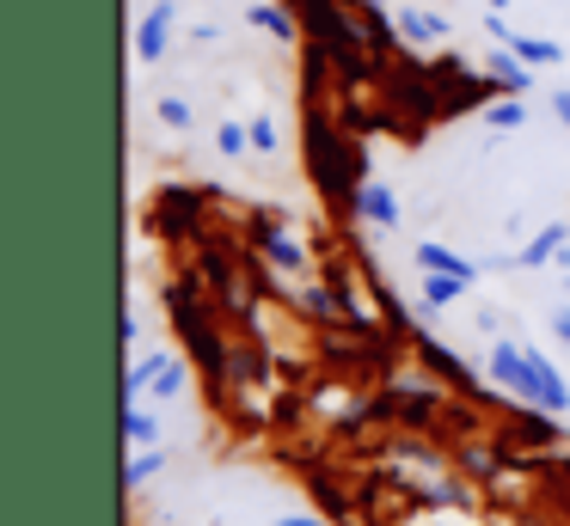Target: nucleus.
<instances>
[{"label": "nucleus", "mask_w": 570, "mask_h": 526, "mask_svg": "<svg viewBox=\"0 0 570 526\" xmlns=\"http://www.w3.org/2000/svg\"><path fill=\"white\" fill-rule=\"evenodd\" d=\"M166 306H173V325H178V337H185V349L203 361V374L222 379L234 349L215 337V318H209V306H203V294L190 288V281H178V288H166Z\"/></svg>", "instance_id": "obj_2"}, {"label": "nucleus", "mask_w": 570, "mask_h": 526, "mask_svg": "<svg viewBox=\"0 0 570 526\" xmlns=\"http://www.w3.org/2000/svg\"><path fill=\"white\" fill-rule=\"evenodd\" d=\"M160 374H166V355H141V361H129V374H124V398L136 404V398H141V391H148Z\"/></svg>", "instance_id": "obj_17"}, {"label": "nucleus", "mask_w": 570, "mask_h": 526, "mask_svg": "<svg viewBox=\"0 0 570 526\" xmlns=\"http://www.w3.org/2000/svg\"><path fill=\"white\" fill-rule=\"evenodd\" d=\"M307 171L337 208H362V159H356V141L325 117L320 105H307Z\"/></svg>", "instance_id": "obj_1"}, {"label": "nucleus", "mask_w": 570, "mask_h": 526, "mask_svg": "<svg viewBox=\"0 0 570 526\" xmlns=\"http://www.w3.org/2000/svg\"><path fill=\"white\" fill-rule=\"evenodd\" d=\"M491 379L533 404V374H528V355H521L515 343H497V349H491Z\"/></svg>", "instance_id": "obj_4"}, {"label": "nucleus", "mask_w": 570, "mask_h": 526, "mask_svg": "<svg viewBox=\"0 0 570 526\" xmlns=\"http://www.w3.org/2000/svg\"><path fill=\"white\" fill-rule=\"evenodd\" d=\"M374 410H381V416H405V423H430V416H435V398H430V391H386Z\"/></svg>", "instance_id": "obj_10"}, {"label": "nucleus", "mask_w": 570, "mask_h": 526, "mask_svg": "<svg viewBox=\"0 0 570 526\" xmlns=\"http://www.w3.org/2000/svg\"><path fill=\"white\" fill-rule=\"evenodd\" d=\"M124 435H129V447H154V440H160V423H154L141 404H129V410H124Z\"/></svg>", "instance_id": "obj_19"}, {"label": "nucleus", "mask_w": 570, "mask_h": 526, "mask_svg": "<svg viewBox=\"0 0 570 526\" xmlns=\"http://www.w3.org/2000/svg\"><path fill=\"white\" fill-rule=\"evenodd\" d=\"M276 526H325V520H313V514H283Z\"/></svg>", "instance_id": "obj_28"}, {"label": "nucleus", "mask_w": 570, "mask_h": 526, "mask_svg": "<svg viewBox=\"0 0 570 526\" xmlns=\"http://www.w3.org/2000/svg\"><path fill=\"white\" fill-rule=\"evenodd\" d=\"M417 355H423V361H430V367H435V374H448V379H454V386H472V374H466V367H460V361H454V349H442V343H430V337H417Z\"/></svg>", "instance_id": "obj_18"}, {"label": "nucleus", "mask_w": 570, "mask_h": 526, "mask_svg": "<svg viewBox=\"0 0 570 526\" xmlns=\"http://www.w3.org/2000/svg\"><path fill=\"white\" fill-rule=\"evenodd\" d=\"M484 80H497V92H528L533 68L515 56L509 43H491V61H484Z\"/></svg>", "instance_id": "obj_6"}, {"label": "nucleus", "mask_w": 570, "mask_h": 526, "mask_svg": "<svg viewBox=\"0 0 570 526\" xmlns=\"http://www.w3.org/2000/svg\"><path fill=\"white\" fill-rule=\"evenodd\" d=\"M362 7H381V12H386V7H393V0H362Z\"/></svg>", "instance_id": "obj_29"}, {"label": "nucleus", "mask_w": 570, "mask_h": 526, "mask_svg": "<svg viewBox=\"0 0 570 526\" xmlns=\"http://www.w3.org/2000/svg\"><path fill=\"white\" fill-rule=\"evenodd\" d=\"M154 117H160L166 129H190V105H185V98H178V92H166L160 105H154Z\"/></svg>", "instance_id": "obj_21"}, {"label": "nucleus", "mask_w": 570, "mask_h": 526, "mask_svg": "<svg viewBox=\"0 0 570 526\" xmlns=\"http://www.w3.org/2000/svg\"><path fill=\"white\" fill-rule=\"evenodd\" d=\"M154 472H160V453H136V459L124 465V484H129V489H141Z\"/></svg>", "instance_id": "obj_22"}, {"label": "nucleus", "mask_w": 570, "mask_h": 526, "mask_svg": "<svg viewBox=\"0 0 570 526\" xmlns=\"http://www.w3.org/2000/svg\"><path fill=\"white\" fill-rule=\"evenodd\" d=\"M173 7H178V0H160V7H154L148 19L136 24V56H141V61H160V56H166V31H173Z\"/></svg>", "instance_id": "obj_7"}, {"label": "nucleus", "mask_w": 570, "mask_h": 526, "mask_svg": "<svg viewBox=\"0 0 570 526\" xmlns=\"http://www.w3.org/2000/svg\"><path fill=\"white\" fill-rule=\"evenodd\" d=\"M484 122H491V129H521L528 110H521L515 98H497V105H484Z\"/></svg>", "instance_id": "obj_20"}, {"label": "nucleus", "mask_w": 570, "mask_h": 526, "mask_svg": "<svg viewBox=\"0 0 570 526\" xmlns=\"http://www.w3.org/2000/svg\"><path fill=\"white\" fill-rule=\"evenodd\" d=\"M252 239L264 245V257H271L276 269H301V264H307V257H301V245L288 239L283 227H276V215H264V220H258V232H252Z\"/></svg>", "instance_id": "obj_8"}, {"label": "nucleus", "mask_w": 570, "mask_h": 526, "mask_svg": "<svg viewBox=\"0 0 570 526\" xmlns=\"http://www.w3.org/2000/svg\"><path fill=\"white\" fill-rule=\"evenodd\" d=\"M484 7H491V12H503V7H509V0H484Z\"/></svg>", "instance_id": "obj_30"}, {"label": "nucleus", "mask_w": 570, "mask_h": 526, "mask_svg": "<svg viewBox=\"0 0 570 526\" xmlns=\"http://www.w3.org/2000/svg\"><path fill=\"white\" fill-rule=\"evenodd\" d=\"M203 276L215 281V294H222L227 312H239V318L252 312V288L234 276V257H227V251H215V245H209V251H203Z\"/></svg>", "instance_id": "obj_3"}, {"label": "nucleus", "mask_w": 570, "mask_h": 526, "mask_svg": "<svg viewBox=\"0 0 570 526\" xmlns=\"http://www.w3.org/2000/svg\"><path fill=\"white\" fill-rule=\"evenodd\" d=\"M564 294H570V276H564Z\"/></svg>", "instance_id": "obj_31"}, {"label": "nucleus", "mask_w": 570, "mask_h": 526, "mask_svg": "<svg viewBox=\"0 0 570 526\" xmlns=\"http://www.w3.org/2000/svg\"><path fill=\"white\" fill-rule=\"evenodd\" d=\"M362 220H374V227H399V196L386 190V183H362Z\"/></svg>", "instance_id": "obj_11"}, {"label": "nucleus", "mask_w": 570, "mask_h": 526, "mask_svg": "<svg viewBox=\"0 0 570 526\" xmlns=\"http://www.w3.org/2000/svg\"><path fill=\"white\" fill-rule=\"evenodd\" d=\"M215 147H222L227 159H239L252 147V129H239V122H222V135H215Z\"/></svg>", "instance_id": "obj_23"}, {"label": "nucleus", "mask_w": 570, "mask_h": 526, "mask_svg": "<svg viewBox=\"0 0 570 526\" xmlns=\"http://www.w3.org/2000/svg\"><path fill=\"white\" fill-rule=\"evenodd\" d=\"M552 330H558V343H570V306H558V312H552Z\"/></svg>", "instance_id": "obj_26"}, {"label": "nucleus", "mask_w": 570, "mask_h": 526, "mask_svg": "<svg viewBox=\"0 0 570 526\" xmlns=\"http://www.w3.org/2000/svg\"><path fill=\"white\" fill-rule=\"evenodd\" d=\"M154 391H160V398H178V391H185V367H178V361H166V374L154 379Z\"/></svg>", "instance_id": "obj_25"}, {"label": "nucleus", "mask_w": 570, "mask_h": 526, "mask_svg": "<svg viewBox=\"0 0 570 526\" xmlns=\"http://www.w3.org/2000/svg\"><path fill=\"white\" fill-rule=\"evenodd\" d=\"M509 49H515L528 68H558V61H564V43H552V37H509Z\"/></svg>", "instance_id": "obj_13"}, {"label": "nucleus", "mask_w": 570, "mask_h": 526, "mask_svg": "<svg viewBox=\"0 0 570 526\" xmlns=\"http://www.w3.org/2000/svg\"><path fill=\"white\" fill-rule=\"evenodd\" d=\"M552 110H558V122L570 129V86H564V92H552Z\"/></svg>", "instance_id": "obj_27"}, {"label": "nucleus", "mask_w": 570, "mask_h": 526, "mask_svg": "<svg viewBox=\"0 0 570 526\" xmlns=\"http://www.w3.org/2000/svg\"><path fill=\"white\" fill-rule=\"evenodd\" d=\"M276 147H283V141H276V122L271 117H252V153H276Z\"/></svg>", "instance_id": "obj_24"}, {"label": "nucleus", "mask_w": 570, "mask_h": 526, "mask_svg": "<svg viewBox=\"0 0 570 526\" xmlns=\"http://www.w3.org/2000/svg\"><path fill=\"white\" fill-rule=\"evenodd\" d=\"M417 264L423 269H442V276H460V281H479V264H466L460 251H448V245H435V239L417 245Z\"/></svg>", "instance_id": "obj_9"}, {"label": "nucleus", "mask_w": 570, "mask_h": 526, "mask_svg": "<svg viewBox=\"0 0 570 526\" xmlns=\"http://www.w3.org/2000/svg\"><path fill=\"white\" fill-rule=\"evenodd\" d=\"M399 31H405V43H448V19H435V12H417V7L399 12Z\"/></svg>", "instance_id": "obj_12"}, {"label": "nucleus", "mask_w": 570, "mask_h": 526, "mask_svg": "<svg viewBox=\"0 0 570 526\" xmlns=\"http://www.w3.org/2000/svg\"><path fill=\"white\" fill-rule=\"evenodd\" d=\"M564 239H570V232H564V227H546V232H540V239H528V245H521V257H515V264H528V269H540V264H552V257H558V251H564Z\"/></svg>", "instance_id": "obj_15"}, {"label": "nucleus", "mask_w": 570, "mask_h": 526, "mask_svg": "<svg viewBox=\"0 0 570 526\" xmlns=\"http://www.w3.org/2000/svg\"><path fill=\"white\" fill-rule=\"evenodd\" d=\"M521 355H528V374H533V404L558 416V410H564V404H570V386H564V379H558V367L546 361L540 349H521Z\"/></svg>", "instance_id": "obj_5"}, {"label": "nucleus", "mask_w": 570, "mask_h": 526, "mask_svg": "<svg viewBox=\"0 0 570 526\" xmlns=\"http://www.w3.org/2000/svg\"><path fill=\"white\" fill-rule=\"evenodd\" d=\"M252 24H258V31H271V37H283V43H295V37H301V19H295V12L264 7V0H252Z\"/></svg>", "instance_id": "obj_14"}, {"label": "nucleus", "mask_w": 570, "mask_h": 526, "mask_svg": "<svg viewBox=\"0 0 570 526\" xmlns=\"http://www.w3.org/2000/svg\"><path fill=\"white\" fill-rule=\"evenodd\" d=\"M466 288H472V281H460V276H442V269H423V306H454Z\"/></svg>", "instance_id": "obj_16"}]
</instances>
